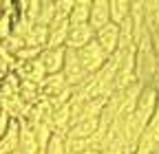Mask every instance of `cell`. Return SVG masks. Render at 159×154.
Here are the masks:
<instances>
[{"label":"cell","instance_id":"obj_12","mask_svg":"<svg viewBox=\"0 0 159 154\" xmlns=\"http://www.w3.org/2000/svg\"><path fill=\"white\" fill-rule=\"evenodd\" d=\"M99 130V119H86V121H77L69 128L66 139H91L93 134Z\"/></svg>","mask_w":159,"mask_h":154},{"label":"cell","instance_id":"obj_3","mask_svg":"<svg viewBox=\"0 0 159 154\" xmlns=\"http://www.w3.org/2000/svg\"><path fill=\"white\" fill-rule=\"evenodd\" d=\"M49 37L44 49H64L66 46V35H69V20L66 18H53L51 24L47 27Z\"/></svg>","mask_w":159,"mask_h":154},{"label":"cell","instance_id":"obj_2","mask_svg":"<svg viewBox=\"0 0 159 154\" xmlns=\"http://www.w3.org/2000/svg\"><path fill=\"white\" fill-rule=\"evenodd\" d=\"M62 75H64V79L71 88H77V86H82L86 82V73L82 68V64H80L77 60V53L75 51H69L66 49V55H64V64H62Z\"/></svg>","mask_w":159,"mask_h":154},{"label":"cell","instance_id":"obj_7","mask_svg":"<svg viewBox=\"0 0 159 154\" xmlns=\"http://www.w3.org/2000/svg\"><path fill=\"white\" fill-rule=\"evenodd\" d=\"M95 42L102 46V51L111 57L117 51V46H119V29H117V24L108 22L106 27H102L99 31H95Z\"/></svg>","mask_w":159,"mask_h":154},{"label":"cell","instance_id":"obj_16","mask_svg":"<svg viewBox=\"0 0 159 154\" xmlns=\"http://www.w3.org/2000/svg\"><path fill=\"white\" fill-rule=\"evenodd\" d=\"M53 18H55V9H53V2H51V0H42V2H40V11H38V18H35V24H38V27H49Z\"/></svg>","mask_w":159,"mask_h":154},{"label":"cell","instance_id":"obj_4","mask_svg":"<svg viewBox=\"0 0 159 154\" xmlns=\"http://www.w3.org/2000/svg\"><path fill=\"white\" fill-rule=\"evenodd\" d=\"M13 73H16V77H18L20 82H29V84H35V86H40V84L44 82V77H47V73H44L42 64H40L38 60L16 64Z\"/></svg>","mask_w":159,"mask_h":154},{"label":"cell","instance_id":"obj_23","mask_svg":"<svg viewBox=\"0 0 159 154\" xmlns=\"http://www.w3.org/2000/svg\"><path fill=\"white\" fill-rule=\"evenodd\" d=\"M150 88H155L157 92H159V66H157V71H155V75L150 77V84H148Z\"/></svg>","mask_w":159,"mask_h":154},{"label":"cell","instance_id":"obj_17","mask_svg":"<svg viewBox=\"0 0 159 154\" xmlns=\"http://www.w3.org/2000/svg\"><path fill=\"white\" fill-rule=\"evenodd\" d=\"M33 132H35V141H38L40 152H44V148L49 145V141L53 137V128L49 123H40V126H33Z\"/></svg>","mask_w":159,"mask_h":154},{"label":"cell","instance_id":"obj_18","mask_svg":"<svg viewBox=\"0 0 159 154\" xmlns=\"http://www.w3.org/2000/svg\"><path fill=\"white\" fill-rule=\"evenodd\" d=\"M42 49H33V46H22L16 55H13V60L16 64H22V62H31V60H38V55Z\"/></svg>","mask_w":159,"mask_h":154},{"label":"cell","instance_id":"obj_11","mask_svg":"<svg viewBox=\"0 0 159 154\" xmlns=\"http://www.w3.org/2000/svg\"><path fill=\"white\" fill-rule=\"evenodd\" d=\"M89 15H91V0H73V9L69 11V27H80V24H89Z\"/></svg>","mask_w":159,"mask_h":154},{"label":"cell","instance_id":"obj_22","mask_svg":"<svg viewBox=\"0 0 159 154\" xmlns=\"http://www.w3.org/2000/svg\"><path fill=\"white\" fill-rule=\"evenodd\" d=\"M9 123H11V119L7 117V114L2 112V114H0V137H2V134L7 132V128H9Z\"/></svg>","mask_w":159,"mask_h":154},{"label":"cell","instance_id":"obj_1","mask_svg":"<svg viewBox=\"0 0 159 154\" xmlns=\"http://www.w3.org/2000/svg\"><path fill=\"white\" fill-rule=\"evenodd\" d=\"M75 53H77V60H80V64H82L86 75H95L99 68L106 64V60H108V55L102 51V46H99L95 40L91 44H86L84 49L75 51Z\"/></svg>","mask_w":159,"mask_h":154},{"label":"cell","instance_id":"obj_15","mask_svg":"<svg viewBox=\"0 0 159 154\" xmlns=\"http://www.w3.org/2000/svg\"><path fill=\"white\" fill-rule=\"evenodd\" d=\"M47 37H49L47 27H38V24H33V27L29 29V33L22 37V42H25V46L44 49V46H47Z\"/></svg>","mask_w":159,"mask_h":154},{"label":"cell","instance_id":"obj_6","mask_svg":"<svg viewBox=\"0 0 159 154\" xmlns=\"http://www.w3.org/2000/svg\"><path fill=\"white\" fill-rule=\"evenodd\" d=\"M95 40V31L89 24H80V27H69V35H66V46L69 51H80L86 44H91Z\"/></svg>","mask_w":159,"mask_h":154},{"label":"cell","instance_id":"obj_20","mask_svg":"<svg viewBox=\"0 0 159 154\" xmlns=\"http://www.w3.org/2000/svg\"><path fill=\"white\" fill-rule=\"evenodd\" d=\"M53 9H55V18H69V11L73 9V0H55Z\"/></svg>","mask_w":159,"mask_h":154},{"label":"cell","instance_id":"obj_24","mask_svg":"<svg viewBox=\"0 0 159 154\" xmlns=\"http://www.w3.org/2000/svg\"><path fill=\"white\" fill-rule=\"evenodd\" d=\"M82 154H99L97 150H86V152H82Z\"/></svg>","mask_w":159,"mask_h":154},{"label":"cell","instance_id":"obj_5","mask_svg":"<svg viewBox=\"0 0 159 154\" xmlns=\"http://www.w3.org/2000/svg\"><path fill=\"white\" fill-rule=\"evenodd\" d=\"M64 55H66V49H42L38 55V62L42 64L47 75H57L62 73Z\"/></svg>","mask_w":159,"mask_h":154},{"label":"cell","instance_id":"obj_27","mask_svg":"<svg viewBox=\"0 0 159 154\" xmlns=\"http://www.w3.org/2000/svg\"><path fill=\"white\" fill-rule=\"evenodd\" d=\"M0 114H2V106H0Z\"/></svg>","mask_w":159,"mask_h":154},{"label":"cell","instance_id":"obj_26","mask_svg":"<svg viewBox=\"0 0 159 154\" xmlns=\"http://www.w3.org/2000/svg\"><path fill=\"white\" fill-rule=\"evenodd\" d=\"M11 154H22V152H20V150H16V152H11Z\"/></svg>","mask_w":159,"mask_h":154},{"label":"cell","instance_id":"obj_10","mask_svg":"<svg viewBox=\"0 0 159 154\" xmlns=\"http://www.w3.org/2000/svg\"><path fill=\"white\" fill-rule=\"evenodd\" d=\"M111 22L108 15V0H91V15H89V27L93 31H99Z\"/></svg>","mask_w":159,"mask_h":154},{"label":"cell","instance_id":"obj_8","mask_svg":"<svg viewBox=\"0 0 159 154\" xmlns=\"http://www.w3.org/2000/svg\"><path fill=\"white\" fill-rule=\"evenodd\" d=\"M157 106H159V92H157L155 88H150V86H144V88H142V92H139V97H137L135 112H139L144 119H148V121H150V117L155 114Z\"/></svg>","mask_w":159,"mask_h":154},{"label":"cell","instance_id":"obj_14","mask_svg":"<svg viewBox=\"0 0 159 154\" xmlns=\"http://www.w3.org/2000/svg\"><path fill=\"white\" fill-rule=\"evenodd\" d=\"M18 132H20V128H18V121L16 119H11V123H9V128H7V132L0 137V154H11V152H16L18 150Z\"/></svg>","mask_w":159,"mask_h":154},{"label":"cell","instance_id":"obj_21","mask_svg":"<svg viewBox=\"0 0 159 154\" xmlns=\"http://www.w3.org/2000/svg\"><path fill=\"white\" fill-rule=\"evenodd\" d=\"M99 154H124V143L117 141V143H113V145H108L104 150H99Z\"/></svg>","mask_w":159,"mask_h":154},{"label":"cell","instance_id":"obj_19","mask_svg":"<svg viewBox=\"0 0 159 154\" xmlns=\"http://www.w3.org/2000/svg\"><path fill=\"white\" fill-rule=\"evenodd\" d=\"M42 154H66V145H64V139L62 137H57V134H53L49 145L44 148Z\"/></svg>","mask_w":159,"mask_h":154},{"label":"cell","instance_id":"obj_13","mask_svg":"<svg viewBox=\"0 0 159 154\" xmlns=\"http://www.w3.org/2000/svg\"><path fill=\"white\" fill-rule=\"evenodd\" d=\"M108 15L113 24H122L130 15V0H108Z\"/></svg>","mask_w":159,"mask_h":154},{"label":"cell","instance_id":"obj_25","mask_svg":"<svg viewBox=\"0 0 159 154\" xmlns=\"http://www.w3.org/2000/svg\"><path fill=\"white\" fill-rule=\"evenodd\" d=\"M152 154H159V145H157V148H155V150H152Z\"/></svg>","mask_w":159,"mask_h":154},{"label":"cell","instance_id":"obj_9","mask_svg":"<svg viewBox=\"0 0 159 154\" xmlns=\"http://www.w3.org/2000/svg\"><path fill=\"white\" fill-rule=\"evenodd\" d=\"M40 88V97H44V99H53L57 97L60 92H64L66 88H71L64 79V75L62 73H57V75H47L44 77V82L38 86Z\"/></svg>","mask_w":159,"mask_h":154}]
</instances>
